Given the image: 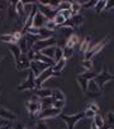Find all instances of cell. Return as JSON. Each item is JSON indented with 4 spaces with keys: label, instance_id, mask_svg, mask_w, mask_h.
I'll return each mask as SVG.
<instances>
[{
    "label": "cell",
    "instance_id": "cell-1",
    "mask_svg": "<svg viewBox=\"0 0 114 129\" xmlns=\"http://www.w3.org/2000/svg\"><path fill=\"white\" fill-rule=\"evenodd\" d=\"M96 74H98L96 72L90 70V72H84V73H80V74L76 76V81H78V83H79V86L81 87V89H82L84 93H85L86 89H88L89 82L92 81L95 77H96Z\"/></svg>",
    "mask_w": 114,
    "mask_h": 129
},
{
    "label": "cell",
    "instance_id": "cell-2",
    "mask_svg": "<svg viewBox=\"0 0 114 129\" xmlns=\"http://www.w3.org/2000/svg\"><path fill=\"white\" fill-rule=\"evenodd\" d=\"M60 76H61V73H56V72H53L52 67L47 68L46 70H43L41 74L36 78V89L42 88V84H43L47 79H50L51 77H60Z\"/></svg>",
    "mask_w": 114,
    "mask_h": 129
},
{
    "label": "cell",
    "instance_id": "cell-3",
    "mask_svg": "<svg viewBox=\"0 0 114 129\" xmlns=\"http://www.w3.org/2000/svg\"><path fill=\"white\" fill-rule=\"evenodd\" d=\"M108 42H109V37H105V39L102 40L100 42H98V44H95L94 46L89 47V50L84 54V60H91V58L95 56L98 52H100V51L108 45Z\"/></svg>",
    "mask_w": 114,
    "mask_h": 129
},
{
    "label": "cell",
    "instance_id": "cell-4",
    "mask_svg": "<svg viewBox=\"0 0 114 129\" xmlns=\"http://www.w3.org/2000/svg\"><path fill=\"white\" fill-rule=\"evenodd\" d=\"M110 81H114V74H112L110 72H108L106 68H104L102 73H98L96 77L94 78V82L98 84V87H99L100 89H103L104 86H105L106 83H109Z\"/></svg>",
    "mask_w": 114,
    "mask_h": 129
},
{
    "label": "cell",
    "instance_id": "cell-5",
    "mask_svg": "<svg viewBox=\"0 0 114 129\" xmlns=\"http://www.w3.org/2000/svg\"><path fill=\"white\" fill-rule=\"evenodd\" d=\"M60 116H61V119L65 121V124H66L67 129H74L76 124H78L79 121H81V120L85 118V115H84V111H82V113H78V114H72V115L61 114Z\"/></svg>",
    "mask_w": 114,
    "mask_h": 129
},
{
    "label": "cell",
    "instance_id": "cell-6",
    "mask_svg": "<svg viewBox=\"0 0 114 129\" xmlns=\"http://www.w3.org/2000/svg\"><path fill=\"white\" fill-rule=\"evenodd\" d=\"M54 45H57V40H56V37L52 36V37H50L47 40H38L34 44V46L32 47V50L34 52H41L42 50H44V49H47L50 46H54Z\"/></svg>",
    "mask_w": 114,
    "mask_h": 129
},
{
    "label": "cell",
    "instance_id": "cell-7",
    "mask_svg": "<svg viewBox=\"0 0 114 129\" xmlns=\"http://www.w3.org/2000/svg\"><path fill=\"white\" fill-rule=\"evenodd\" d=\"M36 5H37L38 12L42 13V14L46 17V19H47V21H52L53 18L56 17V14H57L56 9H53V8H51V7L46 5V4H44V3H42V2L36 3Z\"/></svg>",
    "mask_w": 114,
    "mask_h": 129
},
{
    "label": "cell",
    "instance_id": "cell-8",
    "mask_svg": "<svg viewBox=\"0 0 114 129\" xmlns=\"http://www.w3.org/2000/svg\"><path fill=\"white\" fill-rule=\"evenodd\" d=\"M18 91H26V89H36V76L34 73L29 69L28 70V77L26 81H23L22 84H19L18 87Z\"/></svg>",
    "mask_w": 114,
    "mask_h": 129
},
{
    "label": "cell",
    "instance_id": "cell-9",
    "mask_svg": "<svg viewBox=\"0 0 114 129\" xmlns=\"http://www.w3.org/2000/svg\"><path fill=\"white\" fill-rule=\"evenodd\" d=\"M62 110H58V109H54V107H48V109H43L38 113V119H42V120H46V119H50V118H54V116H58L61 115Z\"/></svg>",
    "mask_w": 114,
    "mask_h": 129
},
{
    "label": "cell",
    "instance_id": "cell-10",
    "mask_svg": "<svg viewBox=\"0 0 114 129\" xmlns=\"http://www.w3.org/2000/svg\"><path fill=\"white\" fill-rule=\"evenodd\" d=\"M47 68H50V65H47V64H44L42 61H38V60H32L30 61V65H29V69L34 73L36 78L40 76L43 70H46Z\"/></svg>",
    "mask_w": 114,
    "mask_h": 129
},
{
    "label": "cell",
    "instance_id": "cell-11",
    "mask_svg": "<svg viewBox=\"0 0 114 129\" xmlns=\"http://www.w3.org/2000/svg\"><path fill=\"white\" fill-rule=\"evenodd\" d=\"M84 23V17L81 14H75L72 15L70 19H67L64 24V27H70V28H76V27H80Z\"/></svg>",
    "mask_w": 114,
    "mask_h": 129
},
{
    "label": "cell",
    "instance_id": "cell-12",
    "mask_svg": "<svg viewBox=\"0 0 114 129\" xmlns=\"http://www.w3.org/2000/svg\"><path fill=\"white\" fill-rule=\"evenodd\" d=\"M85 93L89 95L90 97H99V96H102V89L98 87V84L95 83L94 79H92V81L89 82V84H88V89H86Z\"/></svg>",
    "mask_w": 114,
    "mask_h": 129
},
{
    "label": "cell",
    "instance_id": "cell-13",
    "mask_svg": "<svg viewBox=\"0 0 114 129\" xmlns=\"http://www.w3.org/2000/svg\"><path fill=\"white\" fill-rule=\"evenodd\" d=\"M29 65H30V60H29V58H28V55H27V54H22L20 59L15 63V69H16V70L29 69Z\"/></svg>",
    "mask_w": 114,
    "mask_h": 129
},
{
    "label": "cell",
    "instance_id": "cell-14",
    "mask_svg": "<svg viewBox=\"0 0 114 129\" xmlns=\"http://www.w3.org/2000/svg\"><path fill=\"white\" fill-rule=\"evenodd\" d=\"M47 22V19H46V17L42 14V13H40V12H37L36 13V15H34V19H33V23H32V27H34V28H42V27H44V23Z\"/></svg>",
    "mask_w": 114,
    "mask_h": 129
},
{
    "label": "cell",
    "instance_id": "cell-15",
    "mask_svg": "<svg viewBox=\"0 0 114 129\" xmlns=\"http://www.w3.org/2000/svg\"><path fill=\"white\" fill-rule=\"evenodd\" d=\"M0 118L4 120H8V121H15L18 119L16 114H14L13 111H10V110L5 107H0Z\"/></svg>",
    "mask_w": 114,
    "mask_h": 129
},
{
    "label": "cell",
    "instance_id": "cell-16",
    "mask_svg": "<svg viewBox=\"0 0 114 129\" xmlns=\"http://www.w3.org/2000/svg\"><path fill=\"white\" fill-rule=\"evenodd\" d=\"M26 107H27L28 113H29L32 116H33V115H37V114L42 110L40 102H32V101H29V100L26 102Z\"/></svg>",
    "mask_w": 114,
    "mask_h": 129
},
{
    "label": "cell",
    "instance_id": "cell-17",
    "mask_svg": "<svg viewBox=\"0 0 114 129\" xmlns=\"http://www.w3.org/2000/svg\"><path fill=\"white\" fill-rule=\"evenodd\" d=\"M8 47H9L10 52L13 54L14 60H15V63H16L19 59H20V56H22V51H20V49H19V46H18L16 44H8Z\"/></svg>",
    "mask_w": 114,
    "mask_h": 129
},
{
    "label": "cell",
    "instance_id": "cell-18",
    "mask_svg": "<svg viewBox=\"0 0 114 129\" xmlns=\"http://www.w3.org/2000/svg\"><path fill=\"white\" fill-rule=\"evenodd\" d=\"M52 91L51 88H38L34 91V95L38 96L40 99H44V97H52Z\"/></svg>",
    "mask_w": 114,
    "mask_h": 129
},
{
    "label": "cell",
    "instance_id": "cell-19",
    "mask_svg": "<svg viewBox=\"0 0 114 129\" xmlns=\"http://www.w3.org/2000/svg\"><path fill=\"white\" fill-rule=\"evenodd\" d=\"M15 12H16L18 18H24V22H26L27 17H26V13H24V3L23 2H16V4H15Z\"/></svg>",
    "mask_w": 114,
    "mask_h": 129
},
{
    "label": "cell",
    "instance_id": "cell-20",
    "mask_svg": "<svg viewBox=\"0 0 114 129\" xmlns=\"http://www.w3.org/2000/svg\"><path fill=\"white\" fill-rule=\"evenodd\" d=\"M24 36H26V41H27V47H28V51H29V50H32L34 44L40 39H38V36H33V35H28V33H26Z\"/></svg>",
    "mask_w": 114,
    "mask_h": 129
},
{
    "label": "cell",
    "instance_id": "cell-21",
    "mask_svg": "<svg viewBox=\"0 0 114 129\" xmlns=\"http://www.w3.org/2000/svg\"><path fill=\"white\" fill-rule=\"evenodd\" d=\"M80 42V39H79V36L78 35H71L70 37L67 39V41H66V46L67 47H71V49H74L75 47V45H78Z\"/></svg>",
    "mask_w": 114,
    "mask_h": 129
},
{
    "label": "cell",
    "instance_id": "cell-22",
    "mask_svg": "<svg viewBox=\"0 0 114 129\" xmlns=\"http://www.w3.org/2000/svg\"><path fill=\"white\" fill-rule=\"evenodd\" d=\"M52 35H53V31H50L44 27L40 28V35H38V39L40 40H47L50 37H52Z\"/></svg>",
    "mask_w": 114,
    "mask_h": 129
},
{
    "label": "cell",
    "instance_id": "cell-23",
    "mask_svg": "<svg viewBox=\"0 0 114 129\" xmlns=\"http://www.w3.org/2000/svg\"><path fill=\"white\" fill-rule=\"evenodd\" d=\"M0 40L3 42H6V44H16L18 41L15 40L14 35L13 33H5V35H2L0 36Z\"/></svg>",
    "mask_w": 114,
    "mask_h": 129
},
{
    "label": "cell",
    "instance_id": "cell-24",
    "mask_svg": "<svg viewBox=\"0 0 114 129\" xmlns=\"http://www.w3.org/2000/svg\"><path fill=\"white\" fill-rule=\"evenodd\" d=\"M56 46H57V45H54V46H50V47H47V49L42 50V51H41V54L53 60V58H54V51H56Z\"/></svg>",
    "mask_w": 114,
    "mask_h": 129
},
{
    "label": "cell",
    "instance_id": "cell-25",
    "mask_svg": "<svg viewBox=\"0 0 114 129\" xmlns=\"http://www.w3.org/2000/svg\"><path fill=\"white\" fill-rule=\"evenodd\" d=\"M54 99L53 97H44V99H41L40 104H41V109H48V107H52V104H53Z\"/></svg>",
    "mask_w": 114,
    "mask_h": 129
},
{
    "label": "cell",
    "instance_id": "cell-26",
    "mask_svg": "<svg viewBox=\"0 0 114 129\" xmlns=\"http://www.w3.org/2000/svg\"><path fill=\"white\" fill-rule=\"evenodd\" d=\"M104 124L108 126V128H113L114 129V113L113 111H109L104 119Z\"/></svg>",
    "mask_w": 114,
    "mask_h": 129
},
{
    "label": "cell",
    "instance_id": "cell-27",
    "mask_svg": "<svg viewBox=\"0 0 114 129\" xmlns=\"http://www.w3.org/2000/svg\"><path fill=\"white\" fill-rule=\"evenodd\" d=\"M65 65H66V59L62 58L61 60H58L57 63H54V65L52 67V69H53V72H56V73H61V70H64Z\"/></svg>",
    "mask_w": 114,
    "mask_h": 129
},
{
    "label": "cell",
    "instance_id": "cell-28",
    "mask_svg": "<svg viewBox=\"0 0 114 129\" xmlns=\"http://www.w3.org/2000/svg\"><path fill=\"white\" fill-rule=\"evenodd\" d=\"M16 45L20 49L22 54H28V47H27V41H26V36H22L20 40L16 42Z\"/></svg>",
    "mask_w": 114,
    "mask_h": 129
},
{
    "label": "cell",
    "instance_id": "cell-29",
    "mask_svg": "<svg viewBox=\"0 0 114 129\" xmlns=\"http://www.w3.org/2000/svg\"><path fill=\"white\" fill-rule=\"evenodd\" d=\"M52 97L54 99V100H60V101H66V96H65V93L61 91V89H53L52 91Z\"/></svg>",
    "mask_w": 114,
    "mask_h": 129
},
{
    "label": "cell",
    "instance_id": "cell-30",
    "mask_svg": "<svg viewBox=\"0 0 114 129\" xmlns=\"http://www.w3.org/2000/svg\"><path fill=\"white\" fill-rule=\"evenodd\" d=\"M92 123L96 125L98 129H102V128L104 126V118H103L100 114H96V115L92 118Z\"/></svg>",
    "mask_w": 114,
    "mask_h": 129
},
{
    "label": "cell",
    "instance_id": "cell-31",
    "mask_svg": "<svg viewBox=\"0 0 114 129\" xmlns=\"http://www.w3.org/2000/svg\"><path fill=\"white\" fill-rule=\"evenodd\" d=\"M71 9V2H60L56 8V12H62V10H68Z\"/></svg>",
    "mask_w": 114,
    "mask_h": 129
},
{
    "label": "cell",
    "instance_id": "cell-32",
    "mask_svg": "<svg viewBox=\"0 0 114 129\" xmlns=\"http://www.w3.org/2000/svg\"><path fill=\"white\" fill-rule=\"evenodd\" d=\"M81 10V3L80 2H71V13L72 15L79 14Z\"/></svg>",
    "mask_w": 114,
    "mask_h": 129
},
{
    "label": "cell",
    "instance_id": "cell-33",
    "mask_svg": "<svg viewBox=\"0 0 114 129\" xmlns=\"http://www.w3.org/2000/svg\"><path fill=\"white\" fill-rule=\"evenodd\" d=\"M90 41H91V39H90V37H86V39L80 44V51H81V52L85 54V52L89 50V47H90Z\"/></svg>",
    "mask_w": 114,
    "mask_h": 129
},
{
    "label": "cell",
    "instance_id": "cell-34",
    "mask_svg": "<svg viewBox=\"0 0 114 129\" xmlns=\"http://www.w3.org/2000/svg\"><path fill=\"white\" fill-rule=\"evenodd\" d=\"M64 58V51H62V47L60 46H56V51H54V58H53V61L57 63L58 60H61Z\"/></svg>",
    "mask_w": 114,
    "mask_h": 129
},
{
    "label": "cell",
    "instance_id": "cell-35",
    "mask_svg": "<svg viewBox=\"0 0 114 129\" xmlns=\"http://www.w3.org/2000/svg\"><path fill=\"white\" fill-rule=\"evenodd\" d=\"M53 22L56 23V26H57V27H58V26H60V27H62V26L65 24L66 19H65V18H64L61 14H58V13H57V14H56V17L53 18Z\"/></svg>",
    "mask_w": 114,
    "mask_h": 129
},
{
    "label": "cell",
    "instance_id": "cell-36",
    "mask_svg": "<svg viewBox=\"0 0 114 129\" xmlns=\"http://www.w3.org/2000/svg\"><path fill=\"white\" fill-rule=\"evenodd\" d=\"M60 31H61V33L65 36L66 39H68L71 35H74V28H70V27H64V26H62V27L60 28Z\"/></svg>",
    "mask_w": 114,
    "mask_h": 129
},
{
    "label": "cell",
    "instance_id": "cell-37",
    "mask_svg": "<svg viewBox=\"0 0 114 129\" xmlns=\"http://www.w3.org/2000/svg\"><path fill=\"white\" fill-rule=\"evenodd\" d=\"M62 51H64V59H70L72 55H74V49H71V47H67V46H65L64 49H62Z\"/></svg>",
    "mask_w": 114,
    "mask_h": 129
},
{
    "label": "cell",
    "instance_id": "cell-38",
    "mask_svg": "<svg viewBox=\"0 0 114 129\" xmlns=\"http://www.w3.org/2000/svg\"><path fill=\"white\" fill-rule=\"evenodd\" d=\"M105 0H102V2H96V4H95V7H94V10L96 12V13H100L102 10H104V8H105Z\"/></svg>",
    "mask_w": 114,
    "mask_h": 129
},
{
    "label": "cell",
    "instance_id": "cell-39",
    "mask_svg": "<svg viewBox=\"0 0 114 129\" xmlns=\"http://www.w3.org/2000/svg\"><path fill=\"white\" fill-rule=\"evenodd\" d=\"M66 105V101H60V100H54L53 104H52V107L54 109H58V110H62Z\"/></svg>",
    "mask_w": 114,
    "mask_h": 129
},
{
    "label": "cell",
    "instance_id": "cell-40",
    "mask_svg": "<svg viewBox=\"0 0 114 129\" xmlns=\"http://www.w3.org/2000/svg\"><path fill=\"white\" fill-rule=\"evenodd\" d=\"M86 109H89V110H91V111H94L95 114H99V105L96 104V102H90L89 105H88V107Z\"/></svg>",
    "mask_w": 114,
    "mask_h": 129
},
{
    "label": "cell",
    "instance_id": "cell-41",
    "mask_svg": "<svg viewBox=\"0 0 114 129\" xmlns=\"http://www.w3.org/2000/svg\"><path fill=\"white\" fill-rule=\"evenodd\" d=\"M36 129H48V125L44 120L42 119H38L37 120V124H36Z\"/></svg>",
    "mask_w": 114,
    "mask_h": 129
},
{
    "label": "cell",
    "instance_id": "cell-42",
    "mask_svg": "<svg viewBox=\"0 0 114 129\" xmlns=\"http://www.w3.org/2000/svg\"><path fill=\"white\" fill-rule=\"evenodd\" d=\"M56 23L53 22V19L52 21H47L46 23H44V28H47V29H50V31H53L54 32V29H56Z\"/></svg>",
    "mask_w": 114,
    "mask_h": 129
},
{
    "label": "cell",
    "instance_id": "cell-43",
    "mask_svg": "<svg viewBox=\"0 0 114 129\" xmlns=\"http://www.w3.org/2000/svg\"><path fill=\"white\" fill-rule=\"evenodd\" d=\"M81 65H82L85 69H88V72L92 70V61H91V60H82Z\"/></svg>",
    "mask_w": 114,
    "mask_h": 129
},
{
    "label": "cell",
    "instance_id": "cell-44",
    "mask_svg": "<svg viewBox=\"0 0 114 129\" xmlns=\"http://www.w3.org/2000/svg\"><path fill=\"white\" fill-rule=\"evenodd\" d=\"M96 2H85V3H81V9H89V8H94Z\"/></svg>",
    "mask_w": 114,
    "mask_h": 129
},
{
    "label": "cell",
    "instance_id": "cell-45",
    "mask_svg": "<svg viewBox=\"0 0 114 129\" xmlns=\"http://www.w3.org/2000/svg\"><path fill=\"white\" fill-rule=\"evenodd\" d=\"M58 14H61L65 19L67 21V19H70V18L72 17V13H71V9H68V10H62V12H58Z\"/></svg>",
    "mask_w": 114,
    "mask_h": 129
},
{
    "label": "cell",
    "instance_id": "cell-46",
    "mask_svg": "<svg viewBox=\"0 0 114 129\" xmlns=\"http://www.w3.org/2000/svg\"><path fill=\"white\" fill-rule=\"evenodd\" d=\"M26 33H28V35H33V36H38V35H40V29H38V28H34V27H30V28L27 29Z\"/></svg>",
    "mask_w": 114,
    "mask_h": 129
},
{
    "label": "cell",
    "instance_id": "cell-47",
    "mask_svg": "<svg viewBox=\"0 0 114 129\" xmlns=\"http://www.w3.org/2000/svg\"><path fill=\"white\" fill-rule=\"evenodd\" d=\"M84 115H85V118H94L95 115H96V114H95L94 111H91V110H89V109H86L85 110V111H84Z\"/></svg>",
    "mask_w": 114,
    "mask_h": 129
},
{
    "label": "cell",
    "instance_id": "cell-48",
    "mask_svg": "<svg viewBox=\"0 0 114 129\" xmlns=\"http://www.w3.org/2000/svg\"><path fill=\"white\" fill-rule=\"evenodd\" d=\"M110 9H114V0H112V2H106V3H105V8H104V10H110Z\"/></svg>",
    "mask_w": 114,
    "mask_h": 129
},
{
    "label": "cell",
    "instance_id": "cell-49",
    "mask_svg": "<svg viewBox=\"0 0 114 129\" xmlns=\"http://www.w3.org/2000/svg\"><path fill=\"white\" fill-rule=\"evenodd\" d=\"M12 128L13 129H24V124L23 123H15V124H13Z\"/></svg>",
    "mask_w": 114,
    "mask_h": 129
},
{
    "label": "cell",
    "instance_id": "cell-50",
    "mask_svg": "<svg viewBox=\"0 0 114 129\" xmlns=\"http://www.w3.org/2000/svg\"><path fill=\"white\" fill-rule=\"evenodd\" d=\"M4 58V51H3V49L2 47H0V60H2Z\"/></svg>",
    "mask_w": 114,
    "mask_h": 129
},
{
    "label": "cell",
    "instance_id": "cell-51",
    "mask_svg": "<svg viewBox=\"0 0 114 129\" xmlns=\"http://www.w3.org/2000/svg\"><path fill=\"white\" fill-rule=\"evenodd\" d=\"M90 129H98V128H96V125H95L92 121H91V124H90Z\"/></svg>",
    "mask_w": 114,
    "mask_h": 129
},
{
    "label": "cell",
    "instance_id": "cell-52",
    "mask_svg": "<svg viewBox=\"0 0 114 129\" xmlns=\"http://www.w3.org/2000/svg\"><path fill=\"white\" fill-rule=\"evenodd\" d=\"M10 126H12V125L9 124V125H4V126H0V129H9Z\"/></svg>",
    "mask_w": 114,
    "mask_h": 129
},
{
    "label": "cell",
    "instance_id": "cell-53",
    "mask_svg": "<svg viewBox=\"0 0 114 129\" xmlns=\"http://www.w3.org/2000/svg\"><path fill=\"white\" fill-rule=\"evenodd\" d=\"M108 129H113V128H108Z\"/></svg>",
    "mask_w": 114,
    "mask_h": 129
},
{
    "label": "cell",
    "instance_id": "cell-54",
    "mask_svg": "<svg viewBox=\"0 0 114 129\" xmlns=\"http://www.w3.org/2000/svg\"><path fill=\"white\" fill-rule=\"evenodd\" d=\"M9 129H13V128H12V126H10V128H9Z\"/></svg>",
    "mask_w": 114,
    "mask_h": 129
}]
</instances>
